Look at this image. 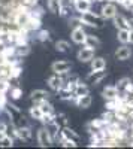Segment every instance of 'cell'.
<instances>
[{
	"instance_id": "4dcf8cb0",
	"label": "cell",
	"mask_w": 133,
	"mask_h": 149,
	"mask_svg": "<svg viewBox=\"0 0 133 149\" xmlns=\"http://www.w3.org/2000/svg\"><path fill=\"white\" fill-rule=\"evenodd\" d=\"M58 15H62V17H67V15H69V8H67V6H63Z\"/></svg>"
},
{
	"instance_id": "8fae6325",
	"label": "cell",
	"mask_w": 133,
	"mask_h": 149,
	"mask_svg": "<svg viewBox=\"0 0 133 149\" xmlns=\"http://www.w3.org/2000/svg\"><path fill=\"white\" fill-rule=\"evenodd\" d=\"M85 37H87V33L82 30V27H75L72 30V40L75 43H84Z\"/></svg>"
},
{
	"instance_id": "836d02e7",
	"label": "cell",
	"mask_w": 133,
	"mask_h": 149,
	"mask_svg": "<svg viewBox=\"0 0 133 149\" xmlns=\"http://www.w3.org/2000/svg\"><path fill=\"white\" fill-rule=\"evenodd\" d=\"M66 2H69V3H75L76 0H66Z\"/></svg>"
},
{
	"instance_id": "2e32d148",
	"label": "cell",
	"mask_w": 133,
	"mask_h": 149,
	"mask_svg": "<svg viewBox=\"0 0 133 149\" xmlns=\"http://www.w3.org/2000/svg\"><path fill=\"white\" fill-rule=\"evenodd\" d=\"M75 9L78 12H87L91 9V0H76L75 2Z\"/></svg>"
},
{
	"instance_id": "f1b7e54d",
	"label": "cell",
	"mask_w": 133,
	"mask_h": 149,
	"mask_svg": "<svg viewBox=\"0 0 133 149\" xmlns=\"http://www.w3.org/2000/svg\"><path fill=\"white\" fill-rule=\"evenodd\" d=\"M51 37H50V31H46V30H41L39 33H38V40H41V42H48Z\"/></svg>"
},
{
	"instance_id": "7c38bea8",
	"label": "cell",
	"mask_w": 133,
	"mask_h": 149,
	"mask_svg": "<svg viewBox=\"0 0 133 149\" xmlns=\"http://www.w3.org/2000/svg\"><path fill=\"white\" fill-rule=\"evenodd\" d=\"M120 94V90L118 86H114V85H109V86H105L103 91H102V95L106 98V100H112V98H117Z\"/></svg>"
},
{
	"instance_id": "ac0fdd59",
	"label": "cell",
	"mask_w": 133,
	"mask_h": 149,
	"mask_svg": "<svg viewBox=\"0 0 133 149\" xmlns=\"http://www.w3.org/2000/svg\"><path fill=\"white\" fill-rule=\"evenodd\" d=\"M84 45H85L87 48L96 49V48H99V46H100V40H99L96 36H93V34H87V37H85V42H84Z\"/></svg>"
},
{
	"instance_id": "52a82bcc",
	"label": "cell",
	"mask_w": 133,
	"mask_h": 149,
	"mask_svg": "<svg viewBox=\"0 0 133 149\" xmlns=\"http://www.w3.org/2000/svg\"><path fill=\"white\" fill-rule=\"evenodd\" d=\"M76 57H78V60L81 61V63H87V61H91V60L94 58V49L85 46V48L79 49Z\"/></svg>"
},
{
	"instance_id": "3957f363",
	"label": "cell",
	"mask_w": 133,
	"mask_h": 149,
	"mask_svg": "<svg viewBox=\"0 0 133 149\" xmlns=\"http://www.w3.org/2000/svg\"><path fill=\"white\" fill-rule=\"evenodd\" d=\"M51 69L57 74H66L72 69V64L69 63V61H55V63H52Z\"/></svg>"
},
{
	"instance_id": "4316f807",
	"label": "cell",
	"mask_w": 133,
	"mask_h": 149,
	"mask_svg": "<svg viewBox=\"0 0 133 149\" xmlns=\"http://www.w3.org/2000/svg\"><path fill=\"white\" fill-rule=\"evenodd\" d=\"M132 84V81H130V78H123V79H120L118 81V90H123V91H126V88Z\"/></svg>"
},
{
	"instance_id": "277c9868",
	"label": "cell",
	"mask_w": 133,
	"mask_h": 149,
	"mask_svg": "<svg viewBox=\"0 0 133 149\" xmlns=\"http://www.w3.org/2000/svg\"><path fill=\"white\" fill-rule=\"evenodd\" d=\"M60 137H62V142L63 140H70V142H75V143L79 142V136L74 130H70L69 127H63L62 128V131H60Z\"/></svg>"
},
{
	"instance_id": "5bb4252c",
	"label": "cell",
	"mask_w": 133,
	"mask_h": 149,
	"mask_svg": "<svg viewBox=\"0 0 133 149\" xmlns=\"http://www.w3.org/2000/svg\"><path fill=\"white\" fill-rule=\"evenodd\" d=\"M75 103H76V104H78V107H81V109H87V107H90V106H91L93 98H91V95H90V94H85V95L76 97Z\"/></svg>"
},
{
	"instance_id": "ba28073f",
	"label": "cell",
	"mask_w": 133,
	"mask_h": 149,
	"mask_svg": "<svg viewBox=\"0 0 133 149\" xmlns=\"http://www.w3.org/2000/svg\"><path fill=\"white\" fill-rule=\"evenodd\" d=\"M30 98H32L34 103H38V104H39V103L46 102L48 98H50V93L45 91V90H34V91H32Z\"/></svg>"
},
{
	"instance_id": "d4e9b609",
	"label": "cell",
	"mask_w": 133,
	"mask_h": 149,
	"mask_svg": "<svg viewBox=\"0 0 133 149\" xmlns=\"http://www.w3.org/2000/svg\"><path fill=\"white\" fill-rule=\"evenodd\" d=\"M69 48H70V45L66 40H57L55 42V49L58 52H66V51H69Z\"/></svg>"
},
{
	"instance_id": "d6986e66",
	"label": "cell",
	"mask_w": 133,
	"mask_h": 149,
	"mask_svg": "<svg viewBox=\"0 0 133 149\" xmlns=\"http://www.w3.org/2000/svg\"><path fill=\"white\" fill-rule=\"evenodd\" d=\"M117 39H118V42H121L123 45L129 43V39H130V30H127V29H120L118 33H117Z\"/></svg>"
},
{
	"instance_id": "4fadbf2b",
	"label": "cell",
	"mask_w": 133,
	"mask_h": 149,
	"mask_svg": "<svg viewBox=\"0 0 133 149\" xmlns=\"http://www.w3.org/2000/svg\"><path fill=\"white\" fill-rule=\"evenodd\" d=\"M63 84H64V81L60 78V74H57V73L48 79V85H50V88L54 90V91H58V90L63 86Z\"/></svg>"
},
{
	"instance_id": "7a4b0ae2",
	"label": "cell",
	"mask_w": 133,
	"mask_h": 149,
	"mask_svg": "<svg viewBox=\"0 0 133 149\" xmlns=\"http://www.w3.org/2000/svg\"><path fill=\"white\" fill-rule=\"evenodd\" d=\"M36 139H38V143H39L41 148H48V146H51V143H52V140H54L52 136H51V133L48 131L46 127L38 130V133H36Z\"/></svg>"
},
{
	"instance_id": "5b68a950",
	"label": "cell",
	"mask_w": 133,
	"mask_h": 149,
	"mask_svg": "<svg viewBox=\"0 0 133 149\" xmlns=\"http://www.w3.org/2000/svg\"><path fill=\"white\" fill-rule=\"evenodd\" d=\"M106 78V72H105V69H102V70H93L88 76H87V82L88 84H99V82H102L103 79Z\"/></svg>"
},
{
	"instance_id": "7402d4cb",
	"label": "cell",
	"mask_w": 133,
	"mask_h": 149,
	"mask_svg": "<svg viewBox=\"0 0 133 149\" xmlns=\"http://www.w3.org/2000/svg\"><path fill=\"white\" fill-rule=\"evenodd\" d=\"M30 116H32L33 119H36V121H42V118H43V112H42V109H41L39 104L30 107Z\"/></svg>"
},
{
	"instance_id": "9c48e42d",
	"label": "cell",
	"mask_w": 133,
	"mask_h": 149,
	"mask_svg": "<svg viewBox=\"0 0 133 149\" xmlns=\"http://www.w3.org/2000/svg\"><path fill=\"white\" fill-rule=\"evenodd\" d=\"M15 136L21 140H26L29 142L32 139V130L29 125H24V127H15Z\"/></svg>"
},
{
	"instance_id": "9a60e30c",
	"label": "cell",
	"mask_w": 133,
	"mask_h": 149,
	"mask_svg": "<svg viewBox=\"0 0 133 149\" xmlns=\"http://www.w3.org/2000/svg\"><path fill=\"white\" fill-rule=\"evenodd\" d=\"M114 26L120 30V29H127L130 30V24H129V19L126 17H121V15H115L114 17Z\"/></svg>"
},
{
	"instance_id": "cb8c5ba5",
	"label": "cell",
	"mask_w": 133,
	"mask_h": 149,
	"mask_svg": "<svg viewBox=\"0 0 133 149\" xmlns=\"http://www.w3.org/2000/svg\"><path fill=\"white\" fill-rule=\"evenodd\" d=\"M39 106H41V109H42V112H43V115H55V113H54V107H52V104H51V103H48V100L39 103Z\"/></svg>"
},
{
	"instance_id": "83f0119b",
	"label": "cell",
	"mask_w": 133,
	"mask_h": 149,
	"mask_svg": "<svg viewBox=\"0 0 133 149\" xmlns=\"http://www.w3.org/2000/svg\"><path fill=\"white\" fill-rule=\"evenodd\" d=\"M55 122L58 124V125L67 127V118H66L64 113H58V115H55Z\"/></svg>"
},
{
	"instance_id": "603a6c76",
	"label": "cell",
	"mask_w": 133,
	"mask_h": 149,
	"mask_svg": "<svg viewBox=\"0 0 133 149\" xmlns=\"http://www.w3.org/2000/svg\"><path fill=\"white\" fill-rule=\"evenodd\" d=\"M75 95L76 97H81V95H85V94H90V90H88V86L85 84H82V82H78L76 85V88H75Z\"/></svg>"
},
{
	"instance_id": "e0dca14e",
	"label": "cell",
	"mask_w": 133,
	"mask_h": 149,
	"mask_svg": "<svg viewBox=\"0 0 133 149\" xmlns=\"http://www.w3.org/2000/svg\"><path fill=\"white\" fill-rule=\"evenodd\" d=\"M46 5H48L50 12H52V14H60V10H62V8H63L62 0H48Z\"/></svg>"
},
{
	"instance_id": "44dd1931",
	"label": "cell",
	"mask_w": 133,
	"mask_h": 149,
	"mask_svg": "<svg viewBox=\"0 0 133 149\" xmlns=\"http://www.w3.org/2000/svg\"><path fill=\"white\" fill-rule=\"evenodd\" d=\"M15 54L18 57H26L30 54V46L27 43H18V46L15 48Z\"/></svg>"
},
{
	"instance_id": "30bf717a",
	"label": "cell",
	"mask_w": 133,
	"mask_h": 149,
	"mask_svg": "<svg viewBox=\"0 0 133 149\" xmlns=\"http://www.w3.org/2000/svg\"><path fill=\"white\" fill-rule=\"evenodd\" d=\"M115 57H117V60H120V61L129 60V58L132 57V48H129L127 43L123 45V46H120V48L117 49V52H115Z\"/></svg>"
},
{
	"instance_id": "f546056e",
	"label": "cell",
	"mask_w": 133,
	"mask_h": 149,
	"mask_svg": "<svg viewBox=\"0 0 133 149\" xmlns=\"http://www.w3.org/2000/svg\"><path fill=\"white\" fill-rule=\"evenodd\" d=\"M21 95H22V90L18 88V86H15V88H12V90H10V97L14 98V100H18Z\"/></svg>"
},
{
	"instance_id": "484cf974",
	"label": "cell",
	"mask_w": 133,
	"mask_h": 149,
	"mask_svg": "<svg viewBox=\"0 0 133 149\" xmlns=\"http://www.w3.org/2000/svg\"><path fill=\"white\" fill-rule=\"evenodd\" d=\"M14 146V139L10 137V136H3L2 139H0V148H12Z\"/></svg>"
},
{
	"instance_id": "ffe728a7",
	"label": "cell",
	"mask_w": 133,
	"mask_h": 149,
	"mask_svg": "<svg viewBox=\"0 0 133 149\" xmlns=\"http://www.w3.org/2000/svg\"><path fill=\"white\" fill-rule=\"evenodd\" d=\"M91 69L93 70H102L106 69V60L103 57H97L91 60Z\"/></svg>"
},
{
	"instance_id": "1f68e13d",
	"label": "cell",
	"mask_w": 133,
	"mask_h": 149,
	"mask_svg": "<svg viewBox=\"0 0 133 149\" xmlns=\"http://www.w3.org/2000/svg\"><path fill=\"white\" fill-rule=\"evenodd\" d=\"M129 43H133V29L130 30V39H129Z\"/></svg>"
},
{
	"instance_id": "d6a6232c",
	"label": "cell",
	"mask_w": 133,
	"mask_h": 149,
	"mask_svg": "<svg viewBox=\"0 0 133 149\" xmlns=\"http://www.w3.org/2000/svg\"><path fill=\"white\" fill-rule=\"evenodd\" d=\"M129 19V24H130V30L133 29V18H127Z\"/></svg>"
},
{
	"instance_id": "8992f818",
	"label": "cell",
	"mask_w": 133,
	"mask_h": 149,
	"mask_svg": "<svg viewBox=\"0 0 133 149\" xmlns=\"http://www.w3.org/2000/svg\"><path fill=\"white\" fill-rule=\"evenodd\" d=\"M118 14L117 12V6L114 3H106L102 6V17L105 19H114V17Z\"/></svg>"
},
{
	"instance_id": "6da1fadb",
	"label": "cell",
	"mask_w": 133,
	"mask_h": 149,
	"mask_svg": "<svg viewBox=\"0 0 133 149\" xmlns=\"http://www.w3.org/2000/svg\"><path fill=\"white\" fill-rule=\"evenodd\" d=\"M81 19H82L84 24H87V26H90V27H96V29L103 27V21H105V18L102 15H96V14H93V12H90V10L82 12Z\"/></svg>"
}]
</instances>
